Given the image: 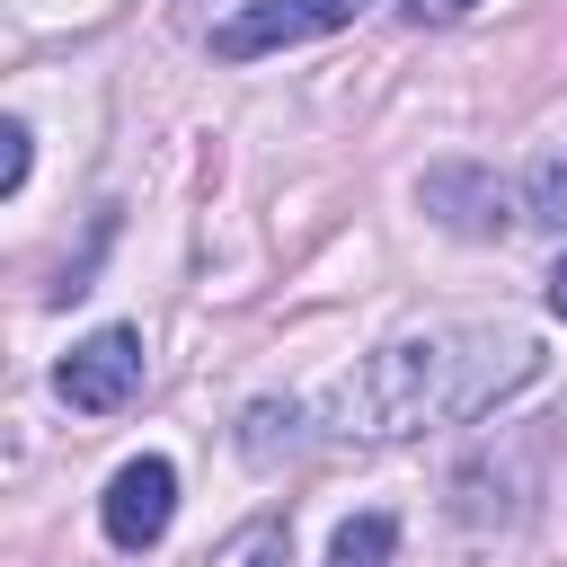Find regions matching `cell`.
<instances>
[{"mask_svg": "<svg viewBox=\"0 0 567 567\" xmlns=\"http://www.w3.org/2000/svg\"><path fill=\"white\" fill-rule=\"evenodd\" d=\"M540 372V346L514 328H443V337H399L381 346L363 372L337 381L328 416L354 443H399L425 425H461L478 408H496L505 390H523Z\"/></svg>", "mask_w": 567, "mask_h": 567, "instance_id": "obj_1", "label": "cell"}, {"mask_svg": "<svg viewBox=\"0 0 567 567\" xmlns=\"http://www.w3.org/2000/svg\"><path fill=\"white\" fill-rule=\"evenodd\" d=\"M346 18H363V0H248V9H230V18L213 27V53H221V62H257V53L337 35Z\"/></svg>", "mask_w": 567, "mask_h": 567, "instance_id": "obj_2", "label": "cell"}, {"mask_svg": "<svg viewBox=\"0 0 567 567\" xmlns=\"http://www.w3.org/2000/svg\"><path fill=\"white\" fill-rule=\"evenodd\" d=\"M53 390H62V408H80V416H115V408L142 390V337H133V328L80 337V346L62 354V372H53Z\"/></svg>", "mask_w": 567, "mask_h": 567, "instance_id": "obj_3", "label": "cell"}, {"mask_svg": "<svg viewBox=\"0 0 567 567\" xmlns=\"http://www.w3.org/2000/svg\"><path fill=\"white\" fill-rule=\"evenodd\" d=\"M168 514H177V470H168L159 452L124 461V470L106 478V496H97V523H106L115 549H151V540L168 532Z\"/></svg>", "mask_w": 567, "mask_h": 567, "instance_id": "obj_4", "label": "cell"}, {"mask_svg": "<svg viewBox=\"0 0 567 567\" xmlns=\"http://www.w3.org/2000/svg\"><path fill=\"white\" fill-rule=\"evenodd\" d=\"M390 558H399V523L390 514H354L328 540V567H390Z\"/></svg>", "mask_w": 567, "mask_h": 567, "instance_id": "obj_5", "label": "cell"}, {"mask_svg": "<svg viewBox=\"0 0 567 567\" xmlns=\"http://www.w3.org/2000/svg\"><path fill=\"white\" fill-rule=\"evenodd\" d=\"M0 142H9V151H0V186L18 195V186H27V124H9Z\"/></svg>", "mask_w": 567, "mask_h": 567, "instance_id": "obj_6", "label": "cell"}, {"mask_svg": "<svg viewBox=\"0 0 567 567\" xmlns=\"http://www.w3.org/2000/svg\"><path fill=\"white\" fill-rule=\"evenodd\" d=\"M248 567H284V532H257L248 540Z\"/></svg>", "mask_w": 567, "mask_h": 567, "instance_id": "obj_7", "label": "cell"}, {"mask_svg": "<svg viewBox=\"0 0 567 567\" xmlns=\"http://www.w3.org/2000/svg\"><path fill=\"white\" fill-rule=\"evenodd\" d=\"M461 9H478V0H408V18H434V27H443V18H461Z\"/></svg>", "mask_w": 567, "mask_h": 567, "instance_id": "obj_8", "label": "cell"}, {"mask_svg": "<svg viewBox=\"0 0 567 567\" xmlns=\"http://www.w3.org/2000/svg\"><path fill=\"white\" fill-rule=\"evenodd\" d=\"M549 310H558V319H567V257H558V266H549Z\"/></svg>", "mask_w": 567, "mask_h": 567, "instance_id": "obj_9", "label": "cell"}]
</instances>
